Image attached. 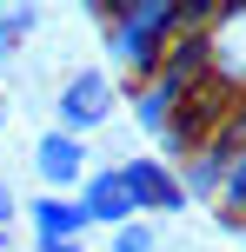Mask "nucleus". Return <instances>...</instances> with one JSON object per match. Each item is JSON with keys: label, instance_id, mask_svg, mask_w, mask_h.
Instances as JSON below:
<instances>
[{"label": "nucleus", "instance_id": "obj_1", "mask_svg": "<svg viewBox=\"0 0 246 252\" xmlns=\"http://www.w3.org/2000/svg\"><path fill=\"white\" fill-rule=\"evenodd\" d=\"M87 20L100 27V47L113 53V66L133 87L153 80V66L167 60V47L186 33L180 27V0H93Z\"/></svg>", "mask_w": 246, "mask_h": 252}, {"label": "nucleus", "instance_id": "obj_7", "mask_svg": "<svg viewBox=\"0 0 246 252\" xmlns=\"http://www.w3.org/2000/svg\"><path fill=\"white\" fill-rule=\"evenodd\" d=\"M27 226H34V246H53V239H87V232H93L73 192H40V199H27Z\"/></svg>", "mask_w": 246, "mask_h": 252}, {"label": "nucleus", "instance_id": "obj_5", "mask_svg": "<svg viewBox=\"0 0 246 252\" xmlns=\"http://www.w3.org/2000/svg\"><path fill=\"white\" fill-rule=\"evenodd\" d=\"M34 173H40V186L47 192H80V179L93 173V153H87V139H73V133H40L34 139Z\"/></svg>", "mask_w": 246, "mask_h": 252}, {"label": "nucleus", "instance_id": "obj_4", "mask_svg": "<svg viewBox=\"0 0 246 252\" xmlns=\"http://www.w3.org/2000/svg\"><path fill=\"white\" fill-rule=\"evenodd\" d=\"M207 60H213V80L233 100H246V0H226L220 20L207 27Z\"/></svg>", "mask_w": 246, "mask_h": 252}, {"label": "nucleus", "instance_id": "obj_11", "mask_svg": "<svg viewBox=\"0 0 246 252\" xmlns=\"http://www.w3.org/2000/svg\"><path fill=\"white\" fill-rule=\"evenodd\" d=\"M0 226H13V186H7V173H0Z\"/></svg>", "mask_w": 246, "mask_h": 252}, {"label": "nucleus", "instance_id": "obj_6", "mask_svg": "<svg viewBox=\"0 0 246 252\" xmlns=\"http://www.w3.org/2000/svg\"><path fill=\"white\" fill-rule=\"evenodd\" d=\"M80 213H87V226H106V232H120L127 219H140L133 213V199H127V179H120V166H93L87 179H80Z\"/></svg>", "mask_w": 246, "mask_h": 252}, {"label": "nucleus", "instance_id": "obj_10", "mask_svg": "<svg viewBox=\"0 0 246 252\" xmlns=\"http://www.w3.org/2000/svg\"><path fill=\"white\" fill-rule=\"evenodd\" d=\"M106 252H160V232L146 226V219H127V226L113 232V246Z\"/></svg>", "mask_w": 246, "mask_h": 252}, {"label": "nucleus", "instance_id": "obj_12", "mask_svg": "<svg viewBox=\"0 0 246 252\" xmlns=\"http://www.w3.org/2000/svg\"><path fill=\"white\" fill-rule=\"evenodd\" d=\"M34 252H87V239H53V246H34Z\"/></svg>", "mask_w": 246, "mask_h": 252}, {"label": "nucleus", "instance_id": "obj_9", "mask_svg": "<svg viewBox=\"0 0 246 252\" xmlns=\"http://www.w3.org/2000/svg\"><path fill=\"white\" fill-rule=\"evenodd\" d=\"M40 20H47V13H40V7H27V0H20V7H0V73H7V60L27 47V33H34Z\"/></svg>", "mask_w": 246, "mask_h": 252}, {"label": "nucleus", "instance_id": "obj_3", "mask_svg": "<svg viewBox=\"0 0 246 252\" xmlns=\"http://www.w3.org/2000/svg\"><path fill=\"white\" fill-rule=\"evenodd\" d=\"M120 179H127V199L140 219L153 213H186V192H180V173H173L167 159H153V153H140V159H113Z\"/></svg>", "mask_w": 246, "mask_h": 252}, {"label": "nucleus", "instance_id": "obj_2", "mask_svg": "<svg viewBox=\"0 0 246 252\" xmlns=\"http://www.w3.org/2000/svg\"><path fill=\"white\" fill-rule=\"evenodd\" d=\"M120 106V87L106 66H73V73L60 80V93H53V133H73L87 139L93 126H106Z\"/></svg>", "mask_w": 246, "mask_h": 252}, {"label": "nucleus", "instance_id": "obj_8", "mask_svg": "<svg viewBox=\"0 0 246 252\" xmlns=\"http://www.w3.org/2000/svg\"><path fill=\"white\" fill-rule=\"evenodd\" d=\"M127 106H133V126H140L146 139H160V126L173 120V100H167V93L153 87V80H140V87L127 93Z\"/></svg>", "mask_w": 246, "mask_h": 252}, {"label": "nucleus", "instance_id": "obj_13", "mask_svg": "<svg viewBox=\"0 0 246 252\" xmlns=\"http://www.w3.org/2000/svg\"><path fill=\"white\" fill-rule=\"evenodd\" d=\"M0 133H7V93H0Z\"/></svg>", "mask_w": 246, "mask_h": 252}]
</instances>
